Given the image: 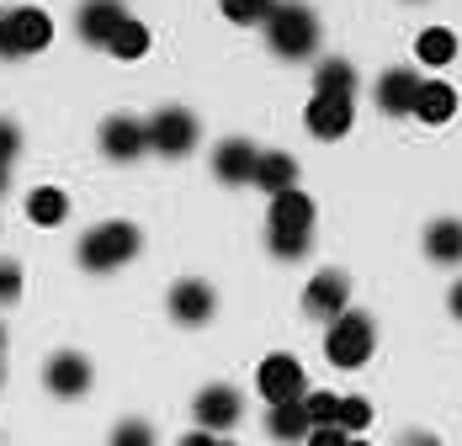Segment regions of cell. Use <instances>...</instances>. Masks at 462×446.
I'll return each instance as SVG.
<instances>
[{
	"mask_svg": "<svg viewBox=\"0 0 462 446\" xmlns=\"http://www.w3.org/2000/svg\"><path fill=\"white\" fill-rule=\"evenodd\" d=\"M356 90V70L346 59H324L314 70V96H351Z\"/></svg>",
	"mask_w": 462,
	"mask_h": 446,
	"instance_id": "cell-23",
	"label": "cell"
},
{
	"mask_svg": "<svg viewBox=\"0 0 462 446\" xmlns=\"http://www.w3.org/2000/svg\"><path fill=\"white\" fill-rule=\"evenodd\" d=\"M372 346H377V330H372L367 313H340V319H329V330H324V357L335 361V367H362L372 357Z\"/></svg>",
	"mask_w": 462,
	"mask_h": 446,
	"instance_id": "cell-3",
	"label": "cell"
},
{
	"mask_svg": "<svg viewBox=\"0 0 462 446\" xmlns=\"http://www.w3.org/2000/svg\"><path fill=\"white\" fill-rule=\"evenodd\" d=\"M27 218L53 228V223L69 218V197L59 191V186H38V191H27Z\"/></svg>",
	"mask_w": 462,
	"mask_h": 446,
	"instance_id": "cell-20",
	"label": "cell"
},
{
	"mask_svg": "<svg viewBox=\"0 0 462 446\" xmlns=\"http://www.w3.org/2000/svg\"><path fill=\"white\" fill-rule=\"evenodd\" d=\"M346 446H367V441H346Z\"/></svg>",
	"mask_w": 462,
	"mask_h": 446,
	"instance_id": "cell-36",
	"label": "cell"
},
{
	"mask_svg": "<svg viewBox=\"0 0 462 446\" xmlns=\"http://www.w3.org/2000/svg\"><path fill=\"white\" fill-rule=\"evenodd\" d=\"M213 446H234V441H213Z\"/></svg>",
	"mask_w": 462,
	"mask_h": 446,
	"instance_id": "cell-37",
	"label": "cell"
},
{
	"mask_svg": "<svg viewBox=\"0 0 462 446\" xmlns=\"http://www.w3.org/2000/svg\"><path fill=\"white\" fill-rule=\"evenodd\" d=\"M261 27H266L272 53H282V59H309V53L319 48V16H314L309 5H298V0L272 5V16H266Z\"/></svg>",
	"mask_w": 462,
	"mask_h": 446,
	"instance_id": "cell-1",
	"label": "cell"
},
{
	"mask_svg": "<svg viewBox=\"0 0 462 446\" xmlns=\"http://www.w3.org/2000/svg\"><path fill=\"white\" fill-rule=\"evenodd\" d=\"M16 149H22V134H16L11 123H0V171H5L11 160H16Z\"/></svg>",
	"mask_w": 462,
	"mask_h": 446,
	"instance_id": "cell-32",
	"label": "cell"
},
{
	"mask_svg": "<svg viewBox=\"0 0 462 446\" xmlns=\"http://www.w3.org/2000/svg\"><path fill=\"white\" fill-rule=\"evenodd\" d=\"M112 446H154V431H149L143 420H123V425L112 431Z\"/></svg>",
	"mask_w": 462,
	"mask_h": 446,
	"instance_id": "cell-28",
	"label": "cell"
},
{
	"mask_svg": "<svg viewBox=\"0 0 462 446\" xmlns=\"http://www.w3.org/2000/svg\"><path fill=\"white\" fill-rule=\"evenodd\" d=\"M447 303H452V313L462 319V282H452V298H447Z\"/></svg>",
	"mask_w": 462,
	"mask_h": 446,
	"instance_id": "cell-34",
	"label": "cell"
},
{
	"mask_svg": "<svg viewBox=\"0 0 462 446\" xmlns=\"http://www.w3.org/2000/svg\"><path fill=\"white\" fill-rule=\"evenodd\" d=\"M415 53H420V64L441 70V64H452V59H457V33H447V27H425V33H420V43H415Z\"/></svg>",
	"mask_w": 462,
	"mask_h": 446,
	"instance_id": "cell-22",
	"label": "cell"
},
{
	"mask_svg": "<svg viewBox=\"0 0 462 446\" xmlns=\"http://www.w3.org/2000/svg\"><path fill=\"white\" fill-rule=\"evenodd\" d=\"M181 446H213V431H191V436H181Z\"/></svg>",
	"mask_w": 462,
	"mask_h": 446,
	"instance_id": "cell-33",
	"label": "cell"
},
{
	"mask_svg": "<svg viewBox=\"0 0 462 446\" xmlns=\"http://www.w3.org/2000/svg\"><path fill=\"white\" fill-rule=\"evenodd\" d=\"M213 309H218V298H213L208 282H176V287H171V313H176L181 324H208Z\"/></svg>",
	"mask_w": 462,
	"mask_h": 446,
	"instance_id": "cell-14",
	"label": "cell"
},
{
	"mask_svg": "<svg viewBox=\"0 0 462 446\" xmlns=\"http://www.w3.org/2000/svg\"><path fill=\"white\" fill-rule=\"evenodd\" d=\"M16 293H22V266L0 261V303H16Z\"/></svg>",
	"mask_w": 462,
	"mask_h": 446,
	"instance_id": "cell-30",
	"label": "cell"
},
{
	"mask_svg": "<svg viewBox=\"0 0 462 446\" xmlns=\"http://www.w3.org/2000/svg\"><path fill=\"white\" fill-rule=\"evenodd\" d=\"M101 149H106L112 160H139L143 149H149L143 123H134V117H106V123H101Z\"/></svg>",
	"mask_w": 462,
	"mask_h": 446,
	"instance_id": "cell-16",
	"label": "cell"
},
{
	"mask_svg": "<svg viewBox=\"0 0 462 446\" xmlns=\"http://www.w3.org/2000/svg\"><path fill=\"white\" fill-rule=\"evenodd\" d=\"M272 256L298 261V256H309V239H298V234H272Z\"/></svg>",
	"mask_w": 462,
	"mask_h": 446,
	"instance_id": "cell-29",
	"label": "cell"
},
{
	"mask_svg": "<svg viewBox=\"0 0 462 446\" xmlns=\"http://www.w3.org/2000/svg\"><path fill=\"white\" fill-rule=\"evenodd\" d=\"M255 388H261V399L266 404H298L303 399V361L298 357H266L261 361V372H255Z\"/></svg>",
	"mask_w": 462,
	"mask_h": 446,
	"instance_id": "cell-6",
	"label": "cell"
},
{
	"mask_svg": "<svg viewBox=\"0 0 462 446\" xmlns=\"http://www.w3.org/2000/svg\"><path fill=\"white\" fill-rule=\"evenodd\" d=\"M123 22H128L123 0H86V5H80V16H75L80 38H86V43H101V48H106V38H112Z\"/></svg>",
	"mask_w": 462,
	"mask_h": 446,
	"instance_id": "cell-12",
	"label": "cell"
},
{
	"mask_svg": "<svg viewBox=\"0 0 462 446\" xmlns=\"http://www.w3.org/2000/svg\"><path fill=\"white\" fill-rule=\"evenodd\" d=\"M106 48H112V59H143V53H149V27L128 16V22L106 38Z\"/></svg>",
	"mask_w": 462,
	"mask_h": 446,
	"instance_id": "cell-24",
	"label": "cell"
},
{
	"mask_svg": "<svg viewBox=\"0 0 462 446\" xmlns=\"http://www.w3.org/2000/svg\"><path fill=\"white\" fill-rule=\"evenodd\" d=\"M351 117H356V112H351V96H314V101H309V112H303L309 134L324 138V144L351 134Z\"/></svg>",
	"mask_w": 462,
	"mask_h": 446,
	"instance_id": "cell-8",
	"label": "cell"
},
{
	"mask_svg": "<svg viewBox=\"0 0 462 446\" xmlns=\"http://www.w3.org/2000/svg\"><path fill=\"white\" fill-rule=\"evenodd\" d=\"M335 425H340L346 436H351V431H367V425H372V404H367V399H340Z\"/></svg>",
	"mask_w": 462,
	"mask_h": 446,
	"instance_id": "cell-26",
	"label": "cell"
},
{
	"mask_svg": "<svg viewBox=\"0 0 462 446\" xmlns=\"http://www.w3.org/2000/svg\"><path fill=\"white\" fill-rule=\"evenodd\" d=\"M266 431H272L277 441H303V436L314 431V425H309V414H303V399H298V404H272Z\"/></svg>",
	"mask_w": 462,
	"mask_h": 446,
	"instance_id": "cell-21",
	"label": "cell"
},
{
	"mask_svg": "<svg viewBox=\"0 0 462 446\" xmlns=\"http://www.w3.org/2000/svg\"><path fill=\"white\" fill-rule=\"evenodd\" d=\"M346 298H351L346 271H319V276L303 287V309L314 313V319H340V313H346Z\"/></svg>",
	"mask_w": 462,
	"mask_h": 446,
	"instance_id": "cell-9",
	"label": "cell"
},
{
	"mask_svg": "<svg viewBox=\"0 0 462 446\" xmlns=\"http://www.w3.org/2000/svg\"><path fill=\"white\" fill-rule=\"evenodd\" d=\"M143 138H149L154 154H171V160H176V154H191V149H197V117H191L186 107H165V112L143 128Z\"/></svg>",
	"mask_w": 462,
	"mask_h": 446,
	"instance_id": "cell-5",
	"label": "cell"
},
{
	"mask_svg": "<svg viewBox=\"0 0 462 446\" xmlns=\"http://www.w3.org/2000/svg\"><path fill=\"white\" fill-rule=\"evenodd\" d=\"M48 388L59 394V399H80L86 388H91V361L80 357V351H59V357L48 361Z\"/></svg>",
	"mask_w": 462,
	"mask_h": 446,
	"instance_id": "cell-11",
	"label": "cell"
},
{
	"mask_svg": "<svg viewBox=\"0 0 462 446\" xmlns=\"http://www.w3.org/2000/svg\"><path fill=\"white\" fill-rule=\"evenodd\" d=\"M404 446H441L436 436H404Z\"/></svg>",
	"mask_w": 462,
	"mask_h": 446,
	"instance_id": "cell-35",
	"label": "cell"
},
{
	"mask_svg": "<svg viewBox=\"0 0 462 446\" xmlns=\"http://www.w3.org/2000/svg\"><path fill=\"white\" fill-rule=\"evenodd\" d=\"M134 256H139V228L123 218L96 223L91 234L80 239V266L86 271H112V266H123V261H134Z\"/></svg>",
	"mask_w": 462,
	"mask_h": 446,
	"instance_id": "cell-2",
	"label": "cell"
},
{
	"mask_svg": "<svg viewBox=\"0 0 462 446\" xmlns=\"http://www.w3.org/2000/svg\"><path fill=\"white\" fill-rule=\"evenodd\" d=\"M218 5H224V16H229V22L255 27V22H266V16H272V5H277V0H218Z\"/></svg>",
	"mask_w": 462,
	"mask_h": 446,
	"instance_id": "cell-25",
	"label": "cell"
},
{
	"mask_svg": "<svg viewBox=\"0 0 462 446\" xmlns=\"http://www.w3.org/2000/svg\"><path fill=\"white\" fill-rule=\"evenodd\" d=\"M303 414H309V425H335L340 399L335 394H303Z\"/></svg>",
	"mask_w": 462,
	"mask_h": 446,
	"instance_id": "cell-27",
	"label": "cell"
},
{
	"mask_svg": "<svg viewBox=\"0 0 462 446\" xmlns=\"http://www.w3.org/2000/svg\"><path fill=\"white\" fill-rule=\"evenodd\" d=\"M255 186H261V191H272V197H277V191H292V186H298V160H292V154H261V160H255Z\"/></svg>",
	"mask_w": 462,
	"mask_h": 446,
	"instance_id": "cell-19",
	"label": "cell"
},
{
	"mask_svg": "<svg viewBox=\"0 0 462 446\" xmlns=\"http://www.w3.org/2000/svg\"><path fill=\"white\" fill-rule=\"evenodd\" d=\"M53 38V16L38 5H16L0 16V59H22V53H38Z\"/></svg>",
	"mask_w": 462,
	"mask_h": 446,
	"instance_id": "cell-4",
	"label": "cell"
},
{
	"mask_svg": "<svg viewBox=\"0 0 462 446\" xmlns=\"http://www.w3.org/2000/svg\"><path fill=\"white\" fill-rule=\"evenodd\" d=\"M255 144H245V138H224L218 149H213V176L229 181V186H245V181H255Z\"/></svg>",
	"mask_w": 462,
	"mask_h": 446,
	"instance_id": "cell-13",
	"label": "cell"
},
{
	"mask_svg": "<svg viewBox=\"0 0 462 446\" xmlns=\"http://www.w3.org/2000/svg\"><path fill=\"white\" fill-rule=\"evenodd\" d=\"M425 256L441 261V266L462 261V218H436L430 223V228H425Z\"/></svg>",
	"mask_w": 462,
	"mask_h": 446,
	"instance_id": "cell-18",
	"label": "cell"
},
{
	"mask_svg": "<svg viewBox=\"0 0 462 446\" xmlns=\"http://www.w3.org/2000/svg\"><path fill=\"white\" fill-rule=\"evenodd\" d=\"M272 234H298V239L314 234V202H309L298 186L272 197Z\"/></svg>",
	"mask_w": 462,
	"mask_h": 446,
	"instance_id": "cell-10",
	"label": "cell"
},
{
	"mask_svg": "<svg viewBox=\"0 0 462 446\" xmlns=\"http://www.w3.org/2000/svg\"><path fill=\"white\" fill-rule=\"evenodd\" d=\"M303 441H309V446H346V441H351V436H346L340 425H314V431H309Z\"/></svg>",
	"mask_w": 462,
	"mask_h": 446,
	"instance_id": "cell-31",
	"label": "cell"
},
{
	"mask_svg": "<svg viewBox=\"0 0 462 446\" xmlns=\"http://www.w3.org/2000/svg\"><path fill=\"white\" fill-rule=\"evenodd\" d=\"M415 96H420V75H410V70H388L377 80V107L388 117H410L415 112Z\"/></svg>",
	"mask_w": 462,
	"mask_h": 446,
	"instance_id": "cell-15",
	"label": "cell"
},
{
	"mask_svg": "<svg viewBox=\"0 0 462 446\" xmlns=\"http://www.w3.org/2000/svg\"><path fill=\"white\" fill-rule=\"evenodd\" d=\"M457 112V90L447 80H420V96H415V117L420 123H447Z\"/></svg>",
	"mask_w": 462,
	"mask_h": 446,
	"instance_id": "cell-17",
	"label": "cell"
},
{
	"mask_svg": "<svg viewBox=\"0 0 462 446\" xmlns=\"http://www.w3.org/2000/svg\"><path fill=\"white\" fill-rule=\"evenodd\" d=\"M191 414H197V431H229V425H239V414H245V399L234 394L229 383H213V388L197 394Z\"/></svg>",
	"mask_w": 462,
	"mask_h": 446,
	"instance_id": "cell-7",
	"label": "cell"
}]
</instances>
